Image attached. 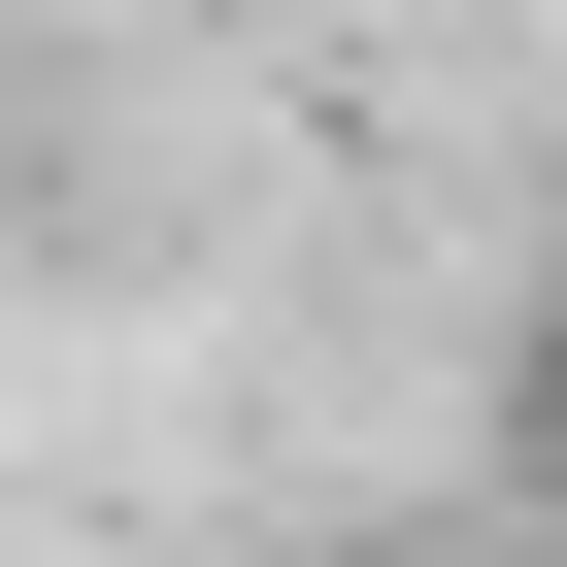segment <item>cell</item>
Masks as SVG:
<instances>
[{"mask_svg": "<svg viewBox=\"0 0 567 567\" xmlns=\"http://www.w3.org/2000/svg\"><path fill=\"white\" fill-rule=\"evenodd\" d=\"M501 501L567 534V234H534V301H501Z\"/></svg>", "mask_w": 567, "mask_h": 567, "instance_id": "cell-1", "label": "cell"}, {"mask_svg": "<svg viewBox=\"0 0 567 567\" xmlns=\"http://www.w3.org/2000/svg\"><path fill=\"white\" fill-rule=\"evenodd\" d=\"M467 567H567V534H534V501H501V534H467Z\"/></svg>", "mask_w": 567, "mask_h": 567, "instance_id": "cell-2", "label": "cell"}]
</instances>
